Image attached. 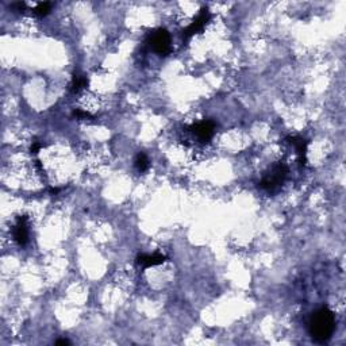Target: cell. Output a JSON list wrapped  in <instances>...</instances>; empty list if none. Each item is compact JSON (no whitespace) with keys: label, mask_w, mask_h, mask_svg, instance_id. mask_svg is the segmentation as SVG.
<instances>
[{"label":"cell","mask_w":346,"mask_h":346,"mask_svg":"<svg viewBox=\"0 0 346 346\" xmlns=\"http://www.w3.org/2000/svg\"><path fill=\"white\" fill-rule=\"evenodd\" d=\"M167 261V257L160 254V253H155V254H138L137 256V264L142 268H150L164 264Z\"/></svg>","instance_id":"8"},{"label":"cell","mask_w":346,"mask_h":346,"mask_svg":"<svg viewBox=\"0 0 346 346\" xmlns=\"http://www.w3.org/2000/svg\"><path fill=\"white\" fill-rule=\"evenodd\" d=\"M42 144L39 142V141H33V144H31V148H30V152L33 153V155H38V152L42 149Z\"/></svg>","instance_id":"13"},{"label":"cell","mask_w":346,"mask_h":346,"mask_svg":"<svg viewBox=\"0 0 346 346\" xmlns=\"http://www.w3.org/2000/svg\"><path fill=\"white\" fill-rule=\"evenodd\" d=\"M134 167H136V169L138 172H146L150 167V161L149 159H148V156H146L145 153H138V155L136 156V159H134Z\"/></svg>","instance_id":"10"},{"label":"cell","mask_w":346,"mask_h":346,"mask_svg":"<svg viewBox=\"0 0 346 346\" xmlns=\"http://www.w3.org/2000/svg\"><path fill=\"white\" fill-rule=\"evenodd\" d=\"M58 191H60L58 188H50V193H52V195H56V193H58Z\"/></svg>","instance_id":"16"},{"label":"cell","mask_w":346,"mask_h":346,"mask_svg":"<svg viewBox=\"0 0 346 346\" xmlns=\"http://www.w3.org/2000/svg\"><path fill=\"white\" fill-rule=\"evenodd\" d=\"M14 234L15 242L18 243L19 246H24L28 242V225H27V216L22 215L18 216L16 223L12 230Z\"/></svg>","instance_id":"6"},{"label":"cell","mask_w":346,"mask_h":346,"mask_svg":"<svg viewBox=\"0 0 346 346\" xmlns=\"http://www.w3.org/2000/svg\"><path fill=\"white\" fill-rule=\"evenodd\" d=\"M33 11L37 16L43 18V16H46V15L52 11V3H47V1H45V3H38L37 7H35Z\"/></svg>","instance_id":"11"},{"label":"cell","mask_w":346,"mask_h":346,"mask_svg":"<svg viewBox=\"0 0 346 346\" xmlns=\"http://www.w3.org/2000/svg\"><path fill=\"white\" fill-rule=\"evenodd\" d=\"M12 8H15L16 11H23V9L26 8V4H24L23 1H18V3H14V4H12Z\"/></svg>","instance_id":"14"},{"label":"cell","mask_w":346,"mask_h":346,"mask_svg":"<svg viewBox=\"0 0 346 346\" xmlns=\"http://www.w3.org/2000/svg\"><path fill=\"white\" fill-rule=\"evenodd\" d=\"M210 19L211 14L210 11H208V8H207V7H201L200 12L196 15V18L192 20L189 26H187V27L182 30V39H184V41H188V39L193 37L195 34L201 33V31L204 30V27L207 26V23L210 22Z\"/></svg>","instance_id":"4"},{"label":"cell","mask_w":346,"mask_h":346,"mask_svg":"<svg viewBox=\"0 0 346 346\" xmlns=\"http://www.w3.org/2000/svg\"><path fill=\"white\" fill-rule=\"evenodd\" d=\"M88 87V79L84 75H81L79 72H75L72 76V83L69 85V89L72 94H79L81 89Z\"/></svg>","instance_id":"9"},{"label":"cell","mask_w":346,"mask_h":346,"mask_svg":"<svg viewBox=\"0 0 346 346\" xmlns=\"http://www.w3.org/2000/svg\"><path fill=\"white\" fill-rule=\"evenodd\" d=\"M215 129V122L210 121V119H204V121L197 122V123H195V125H192L191 126V130L193 131V134H196V137L201 142H208V141L214 137Z\"/></svg>","instance_id":"5"},{"label":"cell","mask_w":346,"mask_h":346,"mask_svg":"<svg viewBox=\"0 0 346 346\" xmlns=\"http://www.w3.org/2000/svg\"><path fill=\"white\" fill-rule=\"evenodd\" d=\"M291 145L295 146L296 153H298V159H299L300 167H306L307 165V146H309V141L304 140L299 136L288 137L287 138Z\"/></svg>","instance_id":"7"},{"label":"cell","mask_w":346,"mask_h":346,"mask_svg":"<svg viewBox=\"0 0 346 346\" xmlns=\"http://www.w3.org/2000/svg\"><path fill=\"white\" fill-rule=\"evenodd\" d=\"M70 342L68 340H57L56 345H69Z\"/></svg>","instance_id":"15"},{"label":"cell","mask_w":346,"mask_h":346,"mask_svg":"<svg viewBox=\"0 0 346 346\" xmlns=\"http://www.w3.org/2000/svg\"><path fill=\"white\" fill-rule=\"evenodd\" d=\"M287 177H288V167L280 161L264 174V177L258 184L262 191H267L268 193H276L286 182Z\"/></svg>","instance_id":"2"},{"label":"cell","mask_w":346,"mask_h":346,"mask_svg":"<svg viewBox=\"0 0 346 346\" xmlns=\"http://www.w3.org/2000/svg\"><path fill=\"white\" fill-rule=\"evenodd\" d=\"M73 117L77 118V119H84V118H91L92 115L87 111H83V110H75L73 111Z\"/></svg>","instance_id":"12"},{"label":"cell","mask_w":346,"mask_h":346,"mask_svg":"<svg viewBox=\"0 0 346 346\" xmlns=\"http://www.w3.org/2000/svg\"><path fill=\"white\" fill-rule=\"evenodd\" d=\"M148 42L150 43L152 49L159 56H168L172 46H171V35L165 28H157L153 33H150Z\"/></svg>","instance_id":"3"},{"label":"cell","mask_w":346,"mask_h":346,"mask_svg":"<svg viewBox=\"0 0 346 346\" xmlns=\"http://www.w3.org/2000/svg\"><path fill=\"white\" fill-rule=\"evenodd\" d=\"M334 330H336V315L329 307L317 310L311 315L309 322V332L314 341H329Z\"/></svg>","instance_id":"1"}]
</instances>
